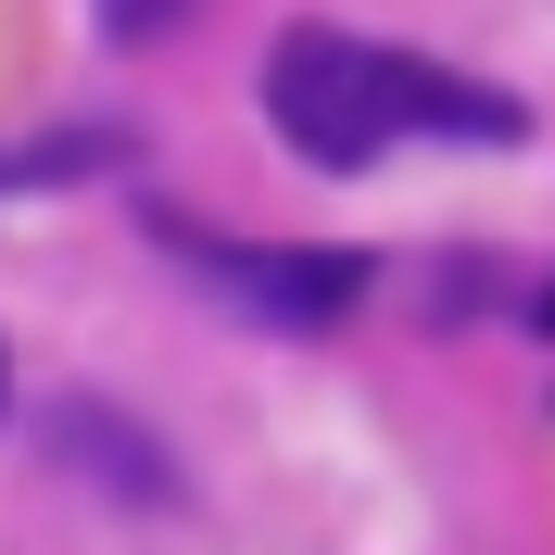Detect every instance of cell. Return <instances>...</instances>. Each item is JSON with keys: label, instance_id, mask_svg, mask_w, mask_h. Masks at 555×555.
<instances>
[{"label": "cell", "instance_id": "1", "mask_svg": "<svg viewBox=\"0 0 555 555\" xmlns=\"http://www.w3.org/2000/svg\"><path fill=\"white\" fill-rule=\"evenodd\" d=\"M266 114L315 177H366L404 139H530L518 89H480V76L429 64V51L341 38V26H291L266 51Z\"/></svg>", "mask_w": 555, "mask_h": 555}, {"label": "cell", "instance_id": "2", "mask_svg": "<svg viewBox=\"0 0 555 555\" xmlns=\"http://www.w3.org/2000/svg\"><path fill=\"white\" fill-rule=\"evenodd\" d=\"M190 266L228 291V304L278 315V328H328V315L366 291V253H253V241H203V228H165Z\"/></svg>", "mask_w": 555, "mask_h": 555}, {"label": "cell", "instance_id": "3", "mask_svg": "<svg viewBox=\"0 0 555 555\" xmlns=\"http://www.w3.org/2000/svg\"><path fill=\"white\" fill-rule=\"evenodd\" d=\"M51 442H64V467L114 480L127 505H165V492H177V467H152V442H139L114 404H64V416H51Z\"/></svg>", "mask_w": 555, "mask_h": 555}, {"label": "cell", "instance_id": "4", "mask_svg": "<svg viewBox=\"0 0 555 555\" xmlns=\"http://www.w3.org/2000/svg\"><path fill=\"white\" fill-rule=\"evenodd\" d=\"M177 13H190V0H89V26H102L114 51H152V38L177 26Z\"/></svg>", "mask_w": 555, "mask_h": 555}, {"label": "cell", "instance_id": "5", "mask_svg": "<svg viewBox=\"0 0 555 555\" xmlns=\"http://www.w3.org/2000/svg\"><path fill=\"white\" fill-rule=\"evenodd\" d=\"M0 416H13V353H0Z\"/></svg>", "mask_w": 555, "mask_h": 555}]
</instances>
